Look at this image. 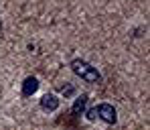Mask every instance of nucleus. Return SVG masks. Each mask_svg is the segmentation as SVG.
Wrapping results in <instances>:
<instances>
[{
	"mask_svg": "<svg viewBox=\"0 0 150 130\" xmlns=\"http://www.w3.org/2000/svg\"><path fill=\"white\" fill-rule=\"evenodd\" d=\"M96 112H98V118H101L105 124H116L118 122V114H116V108L110 104H100L96 106Z\"/></svg>",
	"mask_w": 150,
	"mask_h": 130,
	"instance_id": "f03ea898",
	"label": "nucleus"
},
{
	"mask_svg": "<svg viewBox=\"0 0 150 130\" xmlns=\"http://www.w3.org/2000/svg\"><path fill=\"white\" fill-rule=\"evenodd\" d=\"M73 94V87L69 85V87H63V96H71Z\"/></svg>",
	"mask_w": 150,
	"mask_h": 130,
	"instance_id": "0eeeda50",
	"label": "nucleus"
},
{
	"mask_svg": "<svg viewBox=\"0 0 150 130\" xmlns=\"http://www.w3.org/2000/svg\"><path fill=\"white\" fill-rule=\"evenodd\" d=\"M85 106H87V96L83 94V96L75 98V102H73V108H71V112H73L75 116H81V114H83V110H85Z\"/></svg>",
	"mask_w": 150,
	"mask_h": 130,
	"instance_id": "39448f33",
	"label": "nucleus"
},
{
	"mask_svg": "<svg viewBox=\"0 0 150 130\" xmlns=\"http://www.w3.org/2000/svg\"><path fill=\"white\" fill-rule=\"evenodd\" d=\"M71 69H73L75 75H79L81 79H85V81H89V83H98V81L101 79L100 71H98L96 67H91L89 63L81 61V59H75V61H71Z\"/></svg>",
	"mask_w": 150,
	"mask_h": 130,
	"instance_id": "f257e3e1",
	"label": "nucleus"
},
{
	"mask_svg": "<svg viewBox=\"0 0 150 130\" xmlns=\"http://www.w3.org/2000/svg\"><path fill=\"white\" fill-rule=\"evenodd\" d=\"M41 108H43L45 112H55V110L59 108V98L53 96V94L43 96V98H41Z\"/></svg>",
	"mask_w": 150,
	"mask_h": 130,
	"instance_id": "7ed1b4c3",
	"label": "nucleus"
},
{
	"mask_svg": "<svg viewBox=\"0 0 150 130\" xmlns=\"http://www.w3.org/2000/svg\"><path fill=\"white\" fill-rule=\"evenodd\" d=\"M96 118H98V112H96V108H91V110L87 112V120H91V122H93Z\"/></svg>",
	"mask_w": 150,
	"mask_h": 130,
	"instance_id": "423d86ee",
	"label": "nucleus"
},
{
	"mask_svg": "<svg viewBox=\"0 0 150 130\" xmlns=\"http://www.w3.org/2000/svg\"><path fill=\"white\" fill-rule=\"evenodd\" d=\"M37 90H39V79L37 77H26L23 81V96L25 98H30L33 94H37Z\"/></svg>",
	"mask_w": 150,
	"mask_h": 130,
	"instance_id": "20e7f679",
	"label": "nucleus"
}]
</instances>
